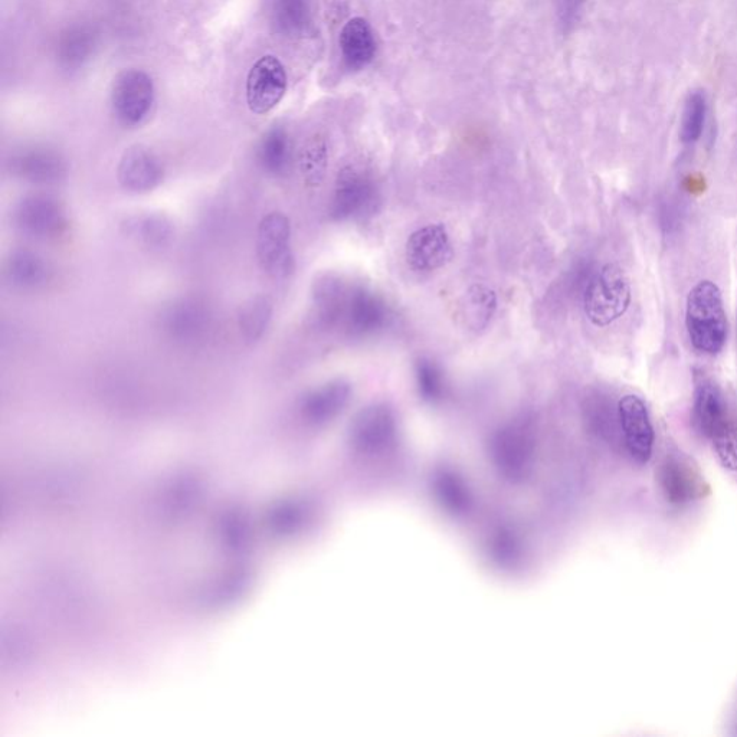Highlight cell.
<instances>
[{
	"label": "cell",
	"instance_id": "4",
	"mask_svg": "<svg viewBox=\"0 0 737 737\" xmlns=\"http://www.w3.org/2000/svg\"><path fill=\"white\" fill-rule=\"evenodd\" d=\"M389 319L385 298L365 286H346L337 324H342L350 336H373L388 326Z\"/></svg>",
	"mask_w": 737,
	"mask_h": 737
},
{
	"label": "cell",
	"instance_id": "19",
	"mask_svg": "<svg viewBox=\"0 0 737 737\" xmlns=\"http://www.w3.org/2000/svg\"><path fill=\"white\" fill-rule=\"evenodd\" d=\"M6 273L16 287L36 288L47 283L49 271L47 264L38 254L18 250L9 258Z\"/></svg>",
	"mask_w": 737,
	"mask_h": 737
},
{
	"label": "cell",
	"instance_id": "22",
	"mask_svg": "<svg viewBox=\"0 0 737 737\" xmlns=\"http://www.w3.org/2000/svg\"><path fill=\"white\" fill-rule=\"evenodd\" d=\"M129 232L150 248H162L173 237V225L165 215L150 214L131 219Z\"/></svg>",
	"mask_w": 737,
	"mask_h": 737
},
{
	"label": "cell",
	"instance_id": "26",
	"mask_svg": "<svg viewBox=\"0 0 737 737\" xmlns=\"http://www.w3.org/2000/svg\"><path fill=\"white\" fill-rule=\"evenodd\" d=\"M714 454L722 467L729 473L737 474V417L730 415L709 440Z\"/></svg>",
	"mask_w": 737,
	"mask_h": 737
},
{
	"label": "cell",
	"instance_id": "13",
	"mask_svg": "<svg viewBox=\"0 0 737 737\" xmlns=\"http://www.w3.org/2000/svg\"><path fill=\"white\" fill-rule=\"evenodd\" d=\"M730 415L732 412L719 386L707 378L697 379L693 398V421L699 434L709 441Z\"/></svg>",
	"mask_w": 737,
	"mask_h": 737
},
{
	"label": "cell",
	"instance_id": "25",
	"mask_svg": "<svg viewBox=\"0 0 737 737\" xmlns=\"http://www.w3.org/2000/svg\"><path fill=\"white\" fill-rule=\"evenodd\" d=\"M706 98L700 91H694L687 97L684 104L683 119H681V142L691 146L702 137L704 123H706Z\"/></svg>",
	"mask_w": 737,
	"mask_h": 737
},
{
	"label": "cell",
	"instance_id": "15",
	"mask_svg": "<svg viewBox=\"0 0 737 737\" xmlns=\"http://www.w3.org/2000/svg\"><path fill=\"white\" fill-rule=\"evenodd\" d=\"M12 169L19 178L39 185L60 182L67 173L62 157L47 149L26 150L13 159Z\"/></svg>",
	"mask_w": 737,
	"mask_h": 737
},
{
	"label": "cell",
	"instance_id": "31",
	"mask_svg": "<svg viewBox=\"0 0 737 737\" xmlns=\"http://www.w3.org/2000/svg\"><path fill=\"white\" fill-rule=\"evenodd\" d=\"M558 2L560 8H562L563 15L568 16V18H572V16L581 9V6L586 2V0H558Z\"/></svg>",
	"mask_w": 737,
	"mask_h": 737
},
{
	"label": "cell",
	"instance_id": "21",
	"mask_svg": "<svg viewBox=\"0 0 737 737\" xmlns=\"http://www.w3.org/2000/svg\"><path fill=\"white\" fill-rule=\"evenodd\" d=\"M96 35L90 28L75 26L61 36L58 44V60L67 68H77L93 54Z\"/></svg>",
	"mask_w": 737,
	"mask_h": 737
},
{
	"label": "cell",
	"instance_id": "3",
	"mask_svg": "<svg viewBox=\"0 0 737 737\" xmlns=\"http://www.w3.org/2000/svg\"><path fill=\"white\" fill-rule=\"evenodd\" d=\"M379 205V188L368 170L346 166L337 175L330 216L334 221H350L373 214Z\"/></svg>",
	"mask_w": 737,
	"mask_h": 737
},
{
	"label": "cell",
	"instance_id": "12",
	"mask_svg": "<svg viewBox=\"0 0 737 737\" xmlns=\"http://www.w3.org/2000/svg\"><path fill=\"white\" fill-rule=\"evenodd\" d=\"M163 175L165 170L160 160L142 146L126 150L117 169L120 185L133 193L152 192L162 183Z\"/></svg>",
	"mask_w": 737,
	"mask_h": 737
},
{
	"label": "cell",
	"instance_id": "6",
	"mask_svg": "<svg viewBox=\"0 0 737 737\" xmlns=\"http://www.w3.org/2000/svg\"><path fill=\"white\" fill-rule=\"evenodd\" d=\"M155 98L152 78L144 71L126 70L114 80L111 103L124 126H136L149 114Z\"/></svg>",
	"mask_w": 737,
	"mask_h": 737
},
{
	"label": "cell",
	"instance_id": "28",
	"mask_svg": "<svg viewBox=\"0 0 737 737\" xmlns=\"http://www.w3.org/2000/svg\"><path fill=\"white\" fill-rule=\"evenodd\" d=\"M415 381H417L419 395L425 401H440L445 395L447 383H445L444 372L431 359L418 360L415 366Z\"/></svg>",
	"mask_w": 737,
	"mask_h": 737
},
{
	"label": "cell",
	"instance_id": "18",
	"mask_svg": "<svg viewBox=\"0 0 737 737\" xmlns=\"http://www.w3.org/2000/svg\"><path fill=\"white\" fill-rule=\"evenodd\" d=\"M396 424L391 409L372 405L360 412L353 425V437L363 448H381L395 437Z\"/></svg>",
	"mask_w": 737,
	"mask_h": 737
},
{
	"label": "cell",
	"instance_id": "7",
	"mask_svg": "<svg viewBox=\"0 0 737 737\" xmlns=\"http://www.w3.org/2000/svg\"><path fill=\"white\" fill-rule=\"evenodd\" d=\"M290 219L280 212L262 218L257 232V257L262 270L273 277H284L293 267L290 250Z\"/></svg>",
	"mask_w": 737,
	"mask_h": 737
},
{
	"label": "cell",
	"instance_id": "10",
	"mask_svg": "<svg viewBox=\"0 0 737 737\" xmlns=\"http://www.w3.org/2000/svg\"><path fill=\"white\" fill-rule=\"evenodd\" d=\"M15 222L29 237L57 238L67 228V216L57 199L47 195L26 196L16 206Z\"/></svg>",
	"mask_w": 737,
	"mask_h": 737
},
{
	"label": "cell",
	"instance_id": "2",
	"mask_svg": "<svg viewBox=\"0 0 737 737\" xmlns=\"http://www.w3.org/2000/svg\"><path fill=\"white\" fill-rule=\"evenodd\" d=\"M630 304V278L617 264L599 268L583 288V309L596 327H607L621 319Z\"/></svg>",
	"mask_w": 737,
	"mask_h": 737
},
{
	"label": "cell",
	"instance_id": "20",
	"mask_svg": "<svg viewBox=\"0 0 737 737\" xmlns=\"http://www.w3.org/2000/svg\"><path fill=\"white\" fill-rule=\"evenodd\" d=\"M273 319V303L267 296L250 298L239 310L238 324L248 343H255L267 332Z\"/></svg>",
	"mask_w": 737,
	"mask_h": 737
},
{
	"label": "cell",
	"instance_id": "11",
	"mask_svg": "<svg viewBox=\"0 0 737 737\" xmlns=\"http://www.w3.org/2000/svg\"><path fill=\"white\" fill-rule=\"evenodd\" d=\"M287 90L284 65L273 55L255 62L247 80V101L252 113L267 114L273 110Z\"/></svg>",
	"mask_w": 737,
	"mask_h": 737
},
{
	"label": "cell",
	"instance_id": "23",
	"mask_svg": "<svg viewBox=\"0 0 737 737\" xmlns=\"http://www.w3.org/2000/svg\"><path fill=\"white\" fill-rule=\"evenodd\" d=\"M494 447L499 452L500 460H514L519 465L526 463L532 451L529 429L523 424H512L500 429L494 440Z\"/></svg>",
	"mask_w": 737,
	"mask_h": 737
},
{
	"label": "cell",
	"instance_id": "17",
	"mask_svg": "<svg viewBox=\"0 0 737 737\" xmlns=\"http://www.w3.org/2000/svg\"><path fill=\"white\" fill-rule=\"evenodd\" d=\"M163 326L173 339L192 342L208 329L209 314L198 301L182 300L165 311Z\"/></svg>",
	"mask_w": 737,
	"mask_h": 737
},
{
	"label": "cell",
	"instance_id": "29",
	"mask_svg": "<svg viewBox=\"0 0 737 737\" xmlns=\"http://www.w3.org/2000/svg\"><path fill=\"white\" fill-rule=\"evenodd\" d=\"M274 18L284 34H298L307 25L306 0H275Z\"/></svg>",
	"mask_w": 737,
	"mask_h": 737
},
{
	"label": "cell",
	"instance_id": "24",
	"mask_svg": "<svg viewBox=\"0 0 737 737\" xmlns=\"http://www.w3.org/2000/svg\"><path fill=\"white\" fill-rule=\"evenodd\" d=\"M290 139H288L286 131L283 129H275L268 131L262 139L260 146V162L267 172L278 173L283 172L290 160Z\"/></svg>",
	"mask_w": 737,
	"mask_h": 737
},
{
	"label": "cell",
	"instance_id": "8",
	"mask_svg": "<svg viewBox=\"0 0 737 737\" xmlns=\"http://www.w3.org/2000/svg\"><path fill=\"white\" fill-rule=\"evenodd\" d=\"M619 425L625 448L635 464L645 465L653 457L655 434L647 405L635 395L618 402Z\"/></svg>",
	"mask_w": 737,
	"mask_h": 737
},
{
	"label": "cell",
	"instance_id": "5",
	"mask_svg": "<svg viewBox=\"0 0 737 737\" xmlns=\"http://www.w3.org/2000/svg\"><path fill=\"white\" fill-rule=\"evenodd\" d=\"M658 490L670 506L683 507L709 496L702 471L687 458L670 455L657 468Z\"/></svg>",
	"mask_w": 737,
	"mask_h": 737
},
{
	"label": "cell",
	"instance_id": "14",
	"mask_svg": "<svg viewBox=\"0 0 737 737\" xmlns=\"http://www.w3.org/2000/svg\"><path fill=\"white\" fill-rule=\"evenodd\" d=\"M340 51L343 62L352 71L368 67L376 54V41L372 26L365 18L350 19L340 32Z\"/></svg>",
	"mask_w": 737,
	"mask_h": 737
},
{
	"label": "cell",
	"instance_id": "9",
	"mask_svg": "<svg viewBox=\"0 0 737 737\" xmlns=\"http://www.w3.org/2000/svg\"><path fill=\"white\" fill-rule=\"evenodd\" d=\"M452 244L447 228L429 224L412 232L405 245V258L415 273H434L451 261Z\"/></svg>",
	"mask_w": 737,
	"mask_h": 737
},
{
	"label": "cell",
	"instance_id": "1",
	"mask_svg": "<svg viewBox=\"0 0 737 737\" xmlns=\"http://www.w3.org/2000/svg\"><path fill=\"white\" fill-rule=\"evenodd\" d=\"M686 327L697 352L707 356L722 352L729 324L722 291L713 281H700L691 288L686 304Z\"/></svg>",
	"mask_w": 737,
	"mask_h": 737
},
{
	"label": "cell",
	"instance_id": "27",
	"mask_svg": "<svg viewBox=\"0 0 737 737\" xmlns=\"http://www.w3.org/2000/svg\"><path fill=\"white\" fill-rule=\"evenodd\" d=\"M497 309V297L493 290L486 286H473L468 290L467 313L468 321H470L473 329H483L487 326L488 321L493 317L494 311Z\"/></svg>",
	"mask_w": 737,
	"mask_h": 737
},
{
	"label": "cell",
	"instance_id": "30",
	"mask_svg": "<svg viewBox=\"0 0 737 737\" xmlns=\"http://www.w3.org/2000/svg\"><path fill=\"white\" fill-rule=\"evenodd\" d=\"M327 166V146L320 137H313L301 153V169L310 185H320Z\"/></svg>",
	"mask_w": 737,
	"mask_h": 737
},
{
	"label": "cell",
	"instance_id": "16",
	"mask_svg": "<svg viewBox=\"0 0 737 737\" xmlns=\"http://www.w3.org/2000/svg\"><path fill=\"white\" fill-rule=\"evenodd\" d=\"M352 395L349 383L337 379L314 389L301 404L303 417L311 424H324L343 411Z\"/></svg>",
	"mask_w": 737,
	"mask_h": 737
}]
</instances>
